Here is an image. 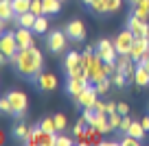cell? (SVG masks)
<instances>
[{"instance_id": "23", "label": "cell", "mask_w": 149, "mask_h": 146, "mask_svg": "<svg viewBox=\"0 0 149 146\" xmlns=\"http://www.w3.org/2000/svg\"><path fill=\"white\" fill-rule=\"evenodd\" d=\"M13 2V11L15 15H22L26 11H31V0H11Z\"/></svg>"}, {"instance_id": "30", "label": "cell", "mask_w": 149, "mask_h": 146, "mask_svg": "<svg viewBox=\"0 0 149 146\" xmlns=\"http://www.w3.org/2000/svg\"><path fill=\"white\" fill-rule=\"evenodd\" d=\"M40 127H42L44 131H51V133H55V131H57V124H55V118H44L42 122H40Z\"/></svg>"}, {"instance_id": "20", "label": "cell", "mask_w": 149, "mask_h": 146, "mask_svg": "<svg viewBox=\"0 0 149 146\" xmlns=\"http://www.w3.org/2000/svg\"><path fill=\"white\" fill-rule=\"evenodd\" d=\"M0 18H2V20H11V18H15L13 2H11V0H2V2H0Z\"/></svg>"}, {"instance_id": "2", "label": "cell", "mask_w": 149, "mask_h": 146, "mask_svg": "<svg viewBox=\"0 0 149 146\" xmlns=\"http://www.w3.org/2000/svg\"><path fill=\"white\" fill-rule=\"evenodd\" d=\"M24 144H29V146H55L57 135L51 131H44L42 127H37V129H31V133L26 135Z\"/></svg>"}, {"instance_id": "6", "label": "cell", "mask_w": 149, "mask_h": 146, "mask_svg": "<svg viewBox=\"0 0 149 146\" xmlns=\"http://www.w3.org/2000/svg\"><path fill=\"white\" fill-rule=\"evenodd\" d=\"M88 87H90V79H88V76H72V79H68L66 90H68V94L77 101V98H79V96L84 94Z\"/></svg>"}, {"instance_id": "38", "label": "cell", "mask_w": 149, "mask_h": 146, "mask_svg": "<svg viewBox=\"0 0 149 146\" xmlns=\"http://www.w3.org/2000/svg\"><path fill=\"white\" fill-rule=\"evenodd\" d=\"M94 111H99V114H107V103L97 101V103H94Z\"/></svg>"}, {"instance_id": "8", "label": "cell", "mask_w": 149, "mask_h": 146, "mask_svg": "<svg viewBox=\"0 0 149 146\" xmlns=\"http://www.w3.org/2000/svg\"><path fill=\"white\" fill-rule=\"evenodd\" d=\"M88 79H90V83H99V81H103V79H107V74H105V61H103L101 57L94 55L92 63H90V70H88Z\"/></svg>"}, {"instance_id": "40", "label": "cell", "mask_w": 149, "mask_h": 146, "mask_svg": "<svg viewBox=\"0 0 149 146\" xmlns=\"http://www.w3.org/2000/svg\"><path fill=\"white\" fill-rule=\"evenodd\" d=\"M116 111H118V114H123V116H127L130 105H127V103H118V105H116Z\"/></svg>"}, {"instance_id": "28", "label": "cell", "mask_w": 149, "mask_h": 146, "mask_svg": "<svg viewBox=\"0 0 149 146\" xmlns=\"http://www.w3.org/2000/svg\"><path fill=\"white\" fill-rule=\"evenodd\" d=\"M110 85H112V79L107 76V79H103V81L94 83V90H97V94H107V90H110Z\"/></svg>"}, {"instance_id": "5", "label": "cell", "mask_w": 149, "mask_h": 146, "mask_svg": "<svg viewBox=\"0 0 149 146\" xmlns=\"http://www.w3.org/2000/svg\"><path fill=\"white\" fill-rule=\"evenodd\" d=\"M134 39H136V35L127 28V31H121L116 37H114V46H116V50H118V55H130V50H132V46H134Z\"/></svg>"}, {"instance_id": "24", "label": "cell", "mask_w": 149, "mask_h": 146, "mask_svg": "<svg viewBox=\"0 0 149 146\" xmlns=\"http://www.w3.org/2000/svg\"><path fill=\"white\" fill-rule=\"evenodd\" d=\"M88 7H90V9H92L97 15L107 13V0H92V2H90Z\"/></svg>"}, {"instance_id": "33", "label": "cell", "mask_w": 149, "mask_h": 146, "mask_svg": "<svg viewBox=\"0 0 149 146\" xmlns=\"http://www.w3.org/2000/svg\"><path fill=\"white\" fill-rule=\"evenodd\" d=\"M125 81H127V76L123 72H114V74H112V83H114L116 87H123V85H125Z\"/></svg>"}, {"instance_id": "16", "label": "cell", "mask_w": 149, "mask_h": 146, "mask_svg": "<svg viewBox=\"0 0 149 146\" xmlns=\"http://www.w3.org/2000/svg\"><path fill=\"white\" fill-rule=\"evenodd\" d=\"M97 96H99V94H97V90H94V87H88V90H86L84 94L77 98V103H79L84 109H94V103L99 101Z\"/></svg>"}, {"instance_id": "22", "label": "cell", "mask_w": 149, "mask_h": 146, "mask_svg": "<svg viewBox=\"0 0 149 146\" xmlns=\"http://www.w3.org/2000/svg\"><path fill=\"white\" fill-rule=\"evenodd\" d=\"M136 9H134V15H138V18L147 20L149 18V0H140V2H136Z\"/></svg>"}, {"instance_id": "10", "label": "cell", "mask_w": 149, "mask_h": 146, "mask_svg": "<svg viewBox=\"0 0 149 146\" xmlns=\"http://www.w3.org/2000/svg\"><path fill=\"white\" fill-rule=\"evenodd\" d=\"M127 28H130L136 37H149V24H147V20L138 18V15H132V18L127 20Z\"/></svg>"}, {"instance_id": "4", "label": "cell", "mask_w": 149, "mask_h": 146, "mask_svg": "<svg viewBox=\"0 0 149 146\" xmlns=\"http://www.w3.org/2000/svg\"><path fill=\"white\" fill-rule=\"evenodd\" d=\"M94 55L97 57H101L103 61H116V55H118V50H116V46H114V41H110V39H101L97 44V48H94Z\"/></svg>"}, {"instance_id": "39", "label": "cell", "mask_w": 149, "mask_h": 146, "mask_svg": "<svg viewBox=\"0 0 149 146\" xmlns=\"http://www.w3.org/2000/svg\"><path fill=\"white\" fill-rule=\"evenodd\" d=\"M132 122H134L132 118L123 116V122H121V131H123V133H127V131H130V127H132Z\"/></svg>"}, {"instance_id": "34", "label": "cell", "mask_w": 149, "mask_h": 146, "mask_svg": "<svg viewBox=\"0 0 149 146\" xmlns=\"http://www.w3.org/2000/svg\"><path fill=\"white\" fill-rule=\"evenodd\" d=\"M123 0H107V13H116L118 9H121Z\"/></svg>"}, {"instance_id": "1", "label": "cell", "mask_w": 149, "mask_h": 146, "mask_svg": "<svg viewBox=\"0 0 149 146\" xmlns=\"http://www.w3.org/2000/svg\"><path fill=\"white\" fill-rule=\"evenodd\" d=\"M11 63L18 68V72L22 76H37V72L42 70V52L35 44L29 46V48H20L11 57Z\"/></svg>"}, {"instance_id": "27", "label": "cell", "mask_w": 149, "mask_h": 146, "mask_svg": "<svg viewBox=\"0 0 149 146\" xmlns=\"http://www.w3.org/2000/svg\"><path fill=\"white\" fill-rule=\"evenodd\" d=\"M46 28H48L46 15H40V18L35 20V26H33V31H35V33H46Z\"/></svg>"}, {"instance_id": "29", "label": "cell", "mask_w": 149, "mask_h": 146, "mask_svg": "<svg viewBox=\"0 0 149 146\" xmlns=\"http://www.w3.org/2000/svg\"><path fill=\"white\" fill-rule=\"evenodd\" d=\"M107 120H110V127H112V131H114V129H121V122H123V114L114 111V114H110V116H107Z\"/></svg>"}, {"instance_id": "7", "label": "cell", "mask_w": 149, "mask_h": 146, "mask_svg": "<svg viewBox=\"0 0 149 146\" xmlns=\"http://www.w3.org/2000/svg\"><path fill=\"white\" fill-rule=\"evenodd\" d=\"M18 50H20V46H18V39H15V33L7 31L5 35H2V39H0V52L11 59Z\"/></svg>"}, {"instance_id": "45", "label": "cell", "mask_w": 149, "mask_h": 146, "mask_svg": "<svg viewBox=\"0 0 149 146\" xmlns=\"http://www.w3.org/2000/svg\"><path fill=\"white\" fill-rule=\"evenodd\" d=\"M61 2H64V0H61Z\"/></svg>"}, {"instance_id": "19", "label": "cell", "mask_w": 149, "mask_h": 146, "mask_svg": "<svg viewBox=\"0 0 149 146\" xmlns=\"http://www.w3.org/2000/svg\"><path fill=\"white\" fill-rule=\"evenodd\" d=\"M15 18H18V26L33 28V26H35V20L40 18V15H35V13H31V11H26V13H22V15H15Z\"/></svg>"}, {"instance_id": "37", "label": "cell", "mask_w": 149, "mask_h": 146, "mask_svg": "<svg viewBox=\"0 0 149 146\" xmlns=\"http://www.w3.org/2000/svg\"><path fill=\"white\" fill-rule=\"evenodd\" d=\"M72 144V140H70L68 135H57V144L55 146H70Z\"/></svg>"}, {"instance_id": "43", "label": "cell", "mask_w": 149, "mask_h": 146, "mask_svg": "<svg viewBox=\"0 0 149 146\" xmlns=\"http://www.w3.org/2000/svg\"><path fill=\"white\" fill-rule=\"evenodd\" d=\"M127 2H132V5H136V2H140V0H127Z\"/></svg>"}, {"instance_id": "11", "label": "cell", "mask_w": 149, "mask_h": 146, "mask_svg": "<svg viewBox=\"0 0 149 146\" xmlns=\"http://www.w3.org/2000/svg\"><path fill=\"white\" fill-rule=\"evenodd\" d=\"M35 83H37V87L42 92H51V90L57 87V76L53 72H40L35 76Z\"/></svg>"}, {"instance_id": "12", "label": "cell", "mask_w": 149, "mask_h": 146, "mask_svg": "<svg viewBox=\"0 0 149 146\" xmlns=\"http://www.w3.org/2000/svg\"><path fill=\"white\" fill-rule=\"evenodd\" d=\"M66 35H68V39H74V41H81L86 37V26L81 20H72V22H68V26H66Z\"/></svg>"}, {"instance_id": "17", "label": "cell", "mask_w": 149, "mask_h": 146, "mask_svg": "<svg viewBox=\"0 0 149 146\" xmlns=\"http://www.w3.org/2000/svg\"><path fill=\"white\" fill-rule=\"evenodd\" d=\"M90 124H92L94 129H99L101 133H110L112 131L110 120H107V114H99V111H94V116L90 118Z\"/></svg>"}, {"instance_id": "41", "label": "cell", "mask_w": 149, "mask_h": 146, "mask_svg": "<svg viewBox=\"0 0 149 146\" xmlns=\"http://www.w3.org/2000/svg\"><path fill=\"white\" fill-rule=\"evenodd\" d=\"M114 111H116V105H114V103H107V116L114 114Z\"/></svg>"}, {"instance_id": "3", "label": "cell", "mask_w": 149, "mask_h": 146, "mask_svg": "<svg viewBox=\"0 0 149 146\" xmlns=\"http://www.w3.org/2000/svg\"><path fill=\"white\" fill-rule=\"evenodd\" d=\"M64 68H66L68 79H72V76H88V74L84 72V65H81V55H79V52H74V50H70L68 55H66Z\"/></svg>"}, {"instance_id": "14", "label": "cell", "mask_w": 149, "mask_h": 146, "mask_svg": "<svg viewBox=\"0 0 149 146\" xmlns=\"http://www.w3.org/2000/svg\"><path fill=\"white\" fill-rule=\"evenodd\" d=\"M66 39H68V35H66V31H53L51 35H48V48H51L53 52H61L66 48Z\"/></svg>"}, {"instance_id": "18", "label": "cell", "mask_w": 149, "mask_h": 146, "mask_svg": "<svg viewBox=\"0 0 149 146\" xmlns=\"http://www.w3.org/2000/svg\"><path fill=\"white\" fill-rule=\"evenodd\" d=\"M134 83L138 87H147L149 85V68L145 63L136 65V74H134Z\"/></svg>"}, {"instance_id": "9", "label": "cell", "mask_w": 149, "mask_h": 146, "mask_svg": "<svg viewBox=\"0 0 149 146\" xmlns=\"http://www.w3.org/2000/svg\"><path fill=\"white\" fill-rule=\"evenodd\" d=\"M7 98H9L11 107H13V114L22 116L24 111H26L29 98H26V94H24V92H18V90H13V92H9V94H7Z\"/></svg>"}, {"instance_id": "21", "label": "cell", "mask_w": 149, "mask_h": 146, "mask_svg": "<svg viewBox=\"0 0 149 146\" xmlns=\"http://www.w3.org/2000/svg\"><path fill=\"white\" fill-rule=\"evenodd\" d=\"M44 5V15H53L61 9V0H42Z\"/></svg>"}, {"instance_id": "36", "label": "cell", "mask_w": 149, "mask_h": 146, "mask_svg": "<svg viewBox=\"0 0 149 146\" xmlns=\"http://www.w3.org/2000/svg\"><path fill=\"white\" fill-rule=\"evenodd\" d=\"M55 124H57V131H64V129H66V116L57 114L55 116Z\"/></svg>"}, {"instance_id": "42", "label": "cell", "mask_w": 149, "mask_h": 146, "mask_svg": "<svg viewBox=\"0 0 149 146\" xmlns=\"http://www.w3.org/2000/svg\"><path fill=\"white\" fill-rule=\"evenodd\" d=\"M143 127H145V131H149V116H147V118H143Z\"/></svg>"}, {"instance_id": "32", "label": "cell", "mask_w": 149, "mask_h": 146, "mask_svg": "<svg viewBox=\"0 0 149 146\" xmlns=\"http://www.w3.org/2000/svg\"><path fill=\"white\" fill-rule=\"evenodd\" d=\"M31 13L44 15V5H42V0H31Z\"/></svg>"}, {"instance_id": "15", "label": "cell", "mask_w": 149, "mask_h": 146, "mask_svg": "<svg viewBox=\"0 0 149 146\" xmlns=\"http://www.w3.org/2000/svg\"><path fill=\"white\" fill-rule=\"evenodd\" d=\"M35 31L33 28H24V26H18V31H15V39H18V46L20 48H29V46L35 44Z\"/></svg>"}, {"instance_id": "26", "label": "cell", "mask_w": 149, "mask_h": 146, "mask_svg": "<svg viewBox=\"0 0 149 146\" xmlns=\"http://www.w3.org/2000/svg\"><path fill=\"white\" fill-rule=\"evenodd\" d=\"M127 133H130V135H134V137H138V140H143L147 131H145L143 122H132V127H130V131H127Z\"/></svg>"}, {"instance_id": "25", "label": "cell", "mask_w": 149, "mask_h": 146, "mask_svg": "<svg viewBox=\"0 0 149 146\" xmlns=\"http://www.w3.org/2000/svg\"><path fill=\"white\" fill-rule=\"evenodd\" d=\"M29 133H31V129H29L24 122H18V124L13 127V135H15V137H20L22 142L26 140V135H29Z\"/></svg>"}, {"instance_id": "44", "label": "cell", "mask_w": 149, "mask_h": 146, "mask_svg": "<svg viewBox=\"0 0 149 146\" xmlns=\"http://www.w3.org/2000/svg\"><path fill=\"white\" fill-rule=\"evenodd\" d=\"M81 2H86V5H90V2H92V0H81Z\"/></svg>"}, {"instance_id": "13", "label": "cell", "mask_w": 149, "mask_h": 146, "mask_svg": "<svg viewBox=\"0 0 149 146\" xmlns=\"http://www.w3.org/2000/svg\"><path fill=\"white\" fill-rule=\"evenodd\" d=\"M147 50H149V37H136L134 46H132V50H130V57L134 61H140Z\"/></svg>"}, {"instance_id": "31", "label": "cell", "mask_w": 149, "mask_h": 146, "mask_svg": "<svg viewBox=\"0 0 149 146\" xmlns=\"http://www.w3.org/2000/svg\"><path fill=\"white\" fill-rule=\"evenodd\" d=\"M118 144H123V146H136V144H140V140H138V137H134V135H130V133H125Z\"/></svg>"}, {"instance_id": "35", "label": "cell", "mask_w": 149, "mask_h": 146, "mask_svg": "<svg viewBox=\"0 0 149 146\" xmlns=\"http://www.w3.org/2000/svg\"><path fill=\"white\" fill-rule=\"evenodd\" d=\"M0 109H2V114H9V116L13 114V107H11V103H9V98H7V96L0 101Z\"/></svg>"}]
</instances>
